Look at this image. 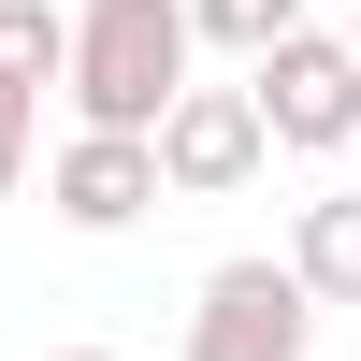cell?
I'll use <instances>...</instances> for the list:
<instances>
[{
  "mask_svg": "<svg viewBox=\"0 0 361 361\" xmlns=\"http://www.w3.org/2000/svg\"><path fill=\"white\" fill-rule=\"evenodd\" d=\"M260 159H275L260 87H173V116H159V173H173V202H231Z\"/></svg>",
  "mask_w": 361,
  "mask_h": 361,
  "instance_id": "4",
  "label": "cell"
},
{
  "mask_svg": "<svg viewBox=\"0 0 361 361\" xmlns=\"http://www.w3.org/2000/svg\"><path fill=\"white\" fill-rule=\"evenodd\" d=\"M29 130H44V87L0 73V202H15V173H29Z\"/></svg>",
  "mask_w": 361,
  "mask_h": 361,
  "instance_id": "9",
  "label": "cell"
},
{
  "mask_svg": "<svg viewBox=\"0 0 361 361\" xmlns=\"http://www.w3.org/2000/svg\"><path fill=\"white\" fill-rule=\"evenodd\" d=\"M289 275H304L318 304L361 318V188H333V202H304V217H289Z\"/></svg>",
  "mask_w": 361,
  "mask_h": 361,
  "instance_id": "6",
  "label": "cell"
},
{
  "mask_svg": "<svg viewBox=\"0 0 361 361\" xmlns=\"http://www.w3.org/2000/svg\"><path fill=\"white\" fill-rule=\"evenodd\" d=\"M246 87H260V116H275V145H304V159L361 145V44H347V29H289V44H260Z\"/></svg>",
  "mask_w": 361,
  "mask_h": 361,
  "instance_id": "2",
  "label": "cell"
},
{
  "mask_svg": "<svg viewBox=\"0 0 361 361\" xmlns=\"http://www.w3.org/2000/svg\"><path fill=\"white\" fill-rule=\"evenodd\" d=\"M318 347V289L289 260H217L188 304V361H304Z\"/></svg>",
  "mask_w": 361,
  "mask_h": 361,
  "instance_id": "3",
  "label": "cell"
},
{
  "mask_svg": "<svg viewBox=\"0 0 361 361\" xmlns=\"http://www.w3.org/2000/svg\"><path fill=\"white\" fill-rule=\"evenodd\" d=\"M44 361H116V347H44Z\"/></svg>",
  "mask_w": 361,
  "mask_h": 361,
  "instance_id": "10",
  "label": "cell"
},
{
  "mask_svg": "<svg viewBox=\"0 0 361 361\" xmlns=\"http://www.w3.org/2000/svg\"><path fill=\"white\" fill-rule=\"evenodd\" d=\"M188 44H202L188 0H87V15H73V73H58V87H73L87 130H159L173 87H188Z\"/></svg>",
  "mask_w": 361,
  "mask_h": 361,
  "instance_id": "1",
  "label": "cell"
},
{
  "mask_svg": "<svg viewBox=\"0 0 361 361\" xmlns=\"http://www.w3.org/2000/svg\"><path fill=\"white\" fill-rule=\"evenodd\" d=\"M347 159H361V145H347Z\"/></svg>",
  "mask_w": 361,
  "mask_h": 361,
  "instance_id": "12",
  "label": "cell"
},
{
  "mask_svg": "<svg viewBox=\"0 0 361 361\" xmlns=\"http://www.w3.org/2000/svg\"><path fill=\"white\" fill-rule=\"evenodd\" d=\"M44 202H58L73 231H130L145 202H173L159 130H73V145H58V173H44Z\"/></svg>",
  "mask_w": 361,
  "mask_h": 361,
  "instance_id": "5",
  "label": "cell"
},
{
  "mask_svg": "<svg viewBox=\"0 0 361 361\" xmlns=\"http://www.w3.org/2000/svg\"><path fill=\"white\" fill-rule=\"evenodd\" d=\"M347 44H361V15H347Z\"/></svg>",
  "mask_w": 361,
  "mask_h": 361,
  "instance_id": "11",
  "label": "cell"
},
{
  "mask_svg": "<svg viewBox=\"0 0 361 361\" xmlns=\"http://www.w3.org/2000/svg\"><path fill=\"white\" fill-rule=\"evenodd\" d=\"M188 29H202V44H231V58H260V44L304 29V0H188Z\"/></svg>",
  "mask_w": 361,
  "mask_h": 361,
  "instance_id": "8",
  "label": "cell"
},
{
  "mask_svg": "<svg viewBox=\"0 0 361 361\" xmlns=\"http://www.w3.org/2000/svg\"><path fill=\"white\" fill-rule=\"evenodd\" d=\"M0 73H73V15H58V0H0Z\"/></svg>",
  "mask_w": 361,
  "mask_h": 361,
  "instance_id": "7",
  "label": "cell"
}]
</instances>
